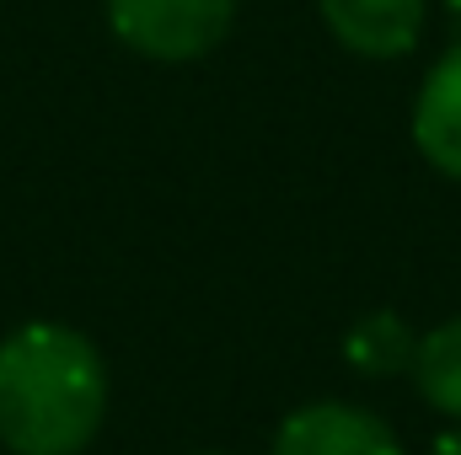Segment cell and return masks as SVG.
<instances>
[{"label": "cell", "instance_id": "cell-4", "mask_svg": "<svg viewBox=\"0 0 461 455\" xmlns=\"http://www.w3.org/2000/svg\"><path fill=\"white\" fill-rule=\"evenodd\" d=\"M317 11L359 59H402L424 38V0H317Z\"/></svg>", "mask_w": 461, "mask_h": 455}, {"label": "cell", "instance_id": "cell-9", "mask_svg": "<svg viewBox=\"0 0 461 455\" xmlns=\"http://www.w3.org/2000/svg\"><path fill=\"white\" fill-rule=\"evenodd\" d=\"M446 11H451V16L461 22V0H446Z\"/></svg>", "mask_w": 461, "mask_h": 455}, {"label": "cell", "instance_id": "cell-6", "mask_svg": "<svg viewBox=\"0 0 461 455\" xmlns=\"http://www.w3.org/2000/svg\"><path fill=\"white\" fill-rule=\"evenodd\" d=\"M413 353H419V333H413L397 311H370V317H359L344 338L348 370L365 375V380H386V375L413 370Z\"/></svg>", "mask_w": 461, "mask_h": 455}, {"label": "cell", "instance_id": "cell-2", "mask_svg": "<svg viewBox=\"0 0 461 455\" xmlns=\"http://www.w3.org/2000/svg\"><path fill=\"white\" fill-rule=\"evenodd\" d=\"M236 22V0H108V27L123 49L161 59V65H188L204 59Z\"/></svg>", "mask_w": 461, "mask_h": 455}, {"label": "cell", "instance_id": "cell-10", "mask_svg": "<svg viewBox=\"0 0 461 455\" xmlns=\"http://www.w3.org/2000/svg\"><path fill=\"white\" fill-rule=\"evenodd\" d=\"M199 455H221V451H199Z\"/></svg>", "mask_w": 461, "mask_h": 455}, {"label": "cell", "instance_id": "cell-1", "mask_svg": "<svg viewBox=\"0 0 461 455\" xmlns=\"http://www.w3.org/2000/svg\"><path fill=\"white\" fill-rule=\"evenodd\" d=\"M108 418V364L86 333L27 322L0 343V445L11 455H81Z\"/></svg>", "mask_w": 461, "mask_h": 455}, {"label": "cell", "instance_id": "cell-8", "mask_svg": "<svg viewBox=\"0 0 461 455\" xmlns=\"http://www.w3.org/2000/svg\"><path fill=\"white\" fill-rule=\"evenodd\" d=\"M429 455H461V429H451V434H440V440L429 445Z\"/></svg>", "mask_w": 461, "mask_h": 455}, {"label": "cell", "instance_id": "cell-3", "mask_svg": "<svg viewBox=\"0 0 461 455\" xmlns=\"http://www.w3.org/2000/svg\"><path fill=\"white\" fill-rule=\"evenodd\" d=\"M268 455H402L392 424L354 402H306L295 407Z\"/></svg>", "mask_w": 461, "mask_h": 455}, {"label": "cell", "instance_id": "cell-5", "mask_svg": "<svg viewBox=\"0 0 461 455\" xmlns=\"http://www.w3.org/2000/svg\"><path fill=\"white\" fill-rule=\"evenodd\" d=\"M413 145L424 150V161L440 177L461 183V43H451L435 70L419 86L413 103Z\"/></svg>", "mask_w": 461, "mask_h": 455}, {"label": "cell", "instance_id": "cell-7", "mask_svg": "<svg viewBox=\"0 0 461 455\" xmlns=\"http://www.w3.org/2000/svg\"><path fill=\"white\" fill-rule=\"evenodd\" d=\"M413 380L424 391V402L446 418L461 424V317L440 322L435 333L419 338V353H413Z\"/></svg>", "mask_w": 461, "mask_h": 455}]
</instances>
